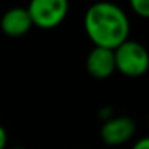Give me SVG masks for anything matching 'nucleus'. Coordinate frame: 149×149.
<instances>
[{
    "label": "nucleus",
    "instance_id": "obj_2",
    "mask_svg": "<svg viewBox=\"0 0 149 149\" xmlns=\"http://www.w3.org/2000/svg\"><path fill=\"white\" fill-rule=\"evenodd\" d=\"M116 71L127 77H141L149 71V52L136 40H125L114 50Z\"/></svg>",
    "mask_w": 149,
    "mask_h": 149
},
{
    "label": "nucleus",
    "instance_id": "obj_6",
    "mask_svg": "<svg viewBox=\"0 0 149 149\" xmlns=\"http://www.w3.org/2000/svg\"><path fill=\"white\" fill-rule=\"evenodd\" d=\"M32 27V21L26 8L13 7L7 10L0 19V29L10 37H21Z\"/></svg>",
    "mask_w": 149,
    "mask_h": 149
},
{
    "label": "nucleus",
    "instance_id": "obj_5",
    "mask_svg": "<svg viewBox=\"0 0 149 149\" xmlns=\"http://www.w3.org/2000/svg\"><path fill=\"white\" fill-rule=\"evenodd\" d=\"M87 72L96 80L109 79L116 72V59H114V50L93 47L87 55L85 61Z\"/></svg>",
    "mask_w": 149,
    "mask_h": 149
},
{
    "label": "nucleus",
    "instance_id": "obj_4",
    "mask_svg": "<svg viewBox=\"0 0 149 149\" xmlns=\"http://www.w3.org/2000/svg\"><path fill=\"white\" fill-rule=\"evenodd\" d=\"M136 133V122L128 116H111L101 125L100 136L107 146H122Z\"/></svg>",
    "mask_w": 149,
    "mask_h": 149
},
{
    "label": "nucleus",
    "instance_id": "obj_9",
    "mask_svg": "<svg viewBox=\"0 0 149 149\" xmlns=\"http://www.w3.org/2000/svg\"><path fill=\"white\" fill-rule=\"evenodd\" d=\"M7 143H8V133L3 125H0V149H7Z\"/></svg>",
    "mask_w": 149,
    "mask_h": 149
},
{
    "label": "nucleus",
    "instance_id": "obj_7",
    "mask_svg": "<svg viewBox=\"0 0 149 149\" xmlns=\"http://www.w3.org/2000/svg\"><path fill=\"white\" fill-rule=\"evenodd\" d=\"M130 7L135 11V15H138L139 18L149 19V0H132Z\"/></svg>",
    "mask_w": 149,
    "mask_h": 149
},
{
    "label": "nucleus",
    "instance_id": "obj_1",
    "mask_svg": "<svg viewBox=\"0 0 149 149\" xmlns=\"http://www.w3.org/2000/svg\"><path fill=\"white\" fill-rule=\"evenodd\" d=\"M84 26L95 47L116 50L130 37V21L123 8L111 2H98L85 11Z\"/></svg>",
    "mask_w": 149,
    "mask_h": 149
},
{
    "label": "nucleus",
    "instance_id": "obj_10",
    "mask_svg": "<svg viewBox=\"0 0 149 149\" xmlns=\"http://www.w3.org/2000/svg\"><path fill=\"white\" fill-rule=\"evenodd\" d=\"M11 149H26V148H11Z\"/></svg>",
    "mask_w": 149,
    "mask_h": 149
},
{
    "label": "nucleus",
    "instance_id": "obj_11",
    "mask_svg": "<svg viewBox=\"0 0 149 149\" xmlns=\"http://www.w3.org/2000/svg\"><path fill=\"white\" fill-rule=\"evenodd\" d=\"M148 125H149V116H148Z\"/></svg>",
    "mask_w": 149,
    "mask_h": 149
},
{
    "label": "nucleus",
    "instance_id": "obj_3",
    "mask_svg": "<svg viewBox=\"0 0 149 149\" xmlns=\"http://www.w3.org/2000/svg\"><path fill=\"white\" fill-rule=\"evenodd\" d=\"M26 10L32 21V27L50 31L66 19L69 3L66 0H32Z\"/></svg>",
    "mask_w": 149,
    "mask_h": 149
},
{
    "label": "nucleus",
    "instance_id": "obj_8",
    "mask_svg": "<svg viewBox=\"0 0 149 149\" xmlns=\"http://www.w3.org/2000/svg\"><path fill=\"white\" fill-rule=\"evenodd\" d=\"M132 149H149V135L136 139V141L133 143Z\"/></svg>",
    "mask_w": 149,
    "mask_h": 149
}]
</instances>
